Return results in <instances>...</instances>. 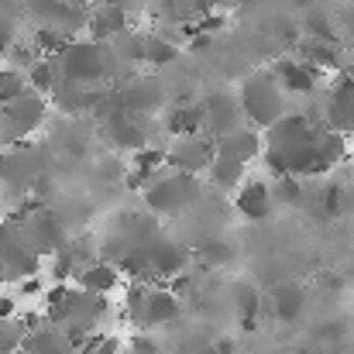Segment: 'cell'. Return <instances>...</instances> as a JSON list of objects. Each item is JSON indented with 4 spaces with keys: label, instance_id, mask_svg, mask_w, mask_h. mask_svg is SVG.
Segmentation results:
<instances>
[{
    "label": "cell",
    "instance_id": "obj_1",
    "mask_svg": "<svg viewBox=\"0 0 354 354\" xmlns=\"http://www.w3.org/2000/svg\"><path fill=\"white\" fill-rule=\"evenodd\" d=\"M282 83L275 80V73H258L244 80V93H241V111L244 118H251L261 127H272L282 120Z\"/></svg>",
    "mask_w": 354,
    "mask_h": 354
},
{
    "label": "cell",
    "instance_id": "obj_2",
    "mask_svg": "<svg viewBox=\"0 0 354 354\" xmlns=\"http://www.w3.org/2000/svg\"><path fill=\"white\" fill-rule=\"evenodd\" d=\"M200 193V179L186 176V172H162L155 183H148L145 200L155 214H179L183 207H189Z\"/></svg>",
    "mask_w": 354,
    "mask_h": 354
},
{
    "label": "cell",
    "instance_id": "obj_3",
    "mask_svg": "<svg viewBox=\"0 0 354 354\" xmlns=\"http://www.w3.org/2000/svg\"><path fill=\"white\" fill-rule=\"evenodd\" d=\"M107 52H104V45L100 41H73V48L62 55V80L66 83H73V86H90V83H97V80H104V73H107Z\"/></svg>",
    "mask_w": 354,
    "mask_h": 354
},
{
    "label": "cell",
    "instance_id": "obj_4",
    "mask_svg": "<svg viewBox=\"0 0 354 354\" xmlns=\"http://www.w3.org/2000/svg\"><path fill=\"white\" fill-rule=\"evenodd\" d=\"M41 120H45V100H41V93H28V97H21V100H14L10 107L0 111V141L14 145V141L28 138Z\"/></svg>",
    "mask_w": 354,
    "mask_h": 354
},
{
    "label": "cell",
    "instance_id": "obj_5",
    "mask_svg": "<svg viewBox=\"0 0 354 354\" xmlns=\"http://www.w3.org/2000/svg\"><path fill=\"white\" fill-rule=\"evenodd\" d=\"M217 158V141L214 138H179L176 148L169 151V165L172 172H186V176H196L200 169H210Z\"/></svg>",
    "mask_w": 354,
    "mask_h": 354
},
{
    "label": "cell",
    "instance_id": "obj_6",
    "mask_svg": "<svg viewBox=\"0 0 354 354\" xmlns=\"http://www.w3.org/2000/svg\"><path fill=\"white\" fill-rule=\"evenodd\" d=\"M21 231H24V241L35 248V254H41V251H62L66 248V234H62V224L52 217V214H31L24 224H17Z\"/></svg>",
    "mask_w": 354,
    "mask_h": 354
},
{
    "label": "cell",
    "instance_id": "obj_7",
    "mask_svg": "<svg viewBox=\"0 0 354 354\" xmlns=\"http://www.w3.org/2000/svg\"><path fill=\"white\" fill-rule=\"evenodd\" d=\"M272 203H275V193H272L268 183H261V179H244V183L237 186L234 207L241 217H248V221H265V217L272 214Z\"/></svg>",
    "mask_w": 354,
    "mask_h": 354
},
{
    "label": "cell",
    "instance_id": "obj_8",
    "mask_svg": "<svg viewBox=\"0 0 354 354\" xmlns=\"http://www.w3.org/2000/svg\"><path fill=\"white\" fill-rule=\"evenodd\" d=\"M148 258H151V275L155 279H165V282L176 279V275H183L186 265H189L186 248L176 244V241H165V237H158V241L148 244Z\"/></svg>",
    "mask_w": 354,
    "mask_h": 354
},
{
    "label": "cell",
    "instance_id": "obj_9",
    "mask_svg": "<svg viewBox=\"0 0 354 354\" xmlns=\"http://www.w3.org/2000/svg\"><path fill=\"white\" fill-rule=\"evenodd\" d=\"M76 282L90 296H111V292H118L124 286V275H120V268L114 261H90V265L80 268Z\"/></svg>",
    "mask_w": 354,
    "mask_h": 354
},
{
    "label": "cell",
    "instance_id": "obj_10",
    "mask_svg": "<svg viewBox=\"0 0 354 354\" xmlns=\"http://www.w3.org/2000/svg\"><path fill=\"white\" fill-rule=\"evenodd\" d=\"M179 310H183V299L169 286H155V289H148L141 327H165V324H172L179 317Z\"/></svg>",
    "mask_w": 354,
    "mask_h": 354
},
{
    "label": "cell",
    "instance_id": "obj_11",
    "mask_svg": "<svg viewBox=\"0 0 354 354\" xmlns=\"http://www.w3.org/2000/svg\"><path fill=\"white\" fill-rule=\"evenodd\" d=\"M203 107H207V127L217 134V141L227 138V134H234V131H241L237 120H241L244 111H241V104L231 100L227 93H214V97H207Z\"/></svg>",
    "mask_w": 354,
    "mask_h": 354
},
{
    "label": "cell",
    "instance_id": "obj_12",
    "mask_svg": "<svg viewBox=\"0 0 354 354\" xmlns=\"http://www.w3.org/2000/svg\"><path fill=\"white\" fill-rule=\"evenodd\" d=\"M217 155L221 158H231L237 165H251L258 155H261V138L254 134V131H234V134H227V138H221L217 141Z\"/></svg>",
    "mask_w": 354,
    "mask_h": 354
},
{
    "label": "cell",
    "instance_id": "obj_13",
    "mask_svg": "<svg viewBox=\"0 0 354 354\" xmlns=\"http://www.w3.org/2000/svg\"><path fill=\"white\" fill-rule=\"evenodd\" d=\"M104 131H107V138L120 145V148H131V151H141V148H148V138H145V131L138 127V120L134 114H127V111H118V114H111L107 124H104Z\"/></svg>",
    "mask_w": 354,
    "mask_h": 354
},
{
    "label": "cell",
    "instance_id": "obj_14",
    "mask_svg": "<svg viewBox=\"0 0 354 354\" xmlns=\"http://www.w3.org/2000/svg\"><path fill=\"white\" fill-rule=\"evenodd\" d=\"M207 127V107L200 104H179L169 118H165V131L176 138H196Z\"/></svg>",
    "mask_w": 354,
    "mask_h": 354
},
{
    "label": "cell",
    "instance_id": "obj_15",
    "mask_svg": "<svg viewBox=\"0 0 354 354\" xmlns=\"http://www.w3.org/2000/svg\"><path fill=\"white\" fill-rule=\"evenodd\" d=\"M120 104L127 114H148V111H158L162 104V90L155 80H134L124 93H120Z\"/></svg>",
    "mask_w": 354,
    "mask_h": 354
},
{
    "label": "cell",
    "instance_id": "obj_16",
    "mask_svg": "<svg viewBox=\"0 0 354 354\" xmlns=\"http://www.w3.org/2000/svg\"><path fill=\"white\" fill-rule=\"evenodd\" d=\"M327 118L334 127L341 131H351L354 127V76H344L334 93H330V104H327Z\"/></svg>",
    "mask_w": 354,
    "mask_h": 354
},
{
    "label": "cell",
    "instance_id": "obj_17",
    "mask_svg": "<svg viewBox=\"0 0 354 354\" xmlns=\"http://www.w3.org/2000/svg\"><path fill=\"white\" fill-rule=\"evenodd\" d=\"M272 306H275V317H279L282 324H292V320H299V313L306 310V289L296 286V282H282V286H275V292H272Z\"/></svg>",
    "mask_w": 354,
    "mask_h": 354
},
{
    "label": "cell",
    "instance_id": "obj_18",
    "mask_svg": "<svg viewBox=\"0 0 354 354\" xmlns=\"http://www.w3.org/2000/svg\"><path fill=\"white\" fill-rule=\"evenodd\" d=\"M272 73L282 83V90H292V93H313V86H317V69L313 66H303V62L282 59Z\"/></svg>",
    "mask_w": 354,
    "mask_h": 354
},
{
    "label": "cell",
    "instance_id": "obj_19",
    "mask_svg": "<svg viewBox=\"0 0 354 354\" xmlns=\"http://www.w3.org/2000/svg\"><path fill=\"white\" fill-rule=\"evenodd\" d=\"M90 35L93 41H104L111 35H127V10H120L118 3L97 7V14L90 17Z\"/></svg>",
    "mask_w": 354,
    "mask_h": 354
},
{
    "label": "cell",
    "instance_id": "obj_20",
    "mask_svg": "<svg viewBox=\"0 0 354 354\" xmlns=\"http://www.w3.org/2000/svg\"><path fill=\"white\" fill-rule=\"evenodd\" d=\"M28 348L35 354H76L69 334H66L62 327H45V330L28 334Z\"/></svg>",
    "mask_w": 354,
    "mask_h": 354
},
{
    "label": "cell",
    "instance_id": "obj_21",
    "mask_svg": "<svg viewBox=\"0 0 354 354\" xmlns=\"http://www.w3.org/2000/svg\"><path fill=\"white\" fill-rule=\"evenodd\" d=\"M35 48L41 59H55V55H66L73 48V38L62 28H41V31H35Z\"/></svg>",
    "mask_w": 354,
    "mask_h": 354
},
{
    "label": "cell",
    "instance_id": "obj_22",
    "mask_svg": "<svg viewBox=\"0 0 354 354\" xmlns=\"http://www.w3.org/2000/svg\"><path fill=\"white\" fill-rule=\"evenodd\" d=\"M59 80H62V69L52 62V59H38L31 69H28V86L35 93H55L59 90Z\"/></svg>",
    "mask_w": 354,
    "mask_h": 354
},
{
    "label": "cell",
    "instance_id": "obj_23",
    "mask_svg": "<svg viewBox=\"0 0 354 354\" xmlns=\"http://www.w3.org/2000/svg\"><path fill=\"white\" fill-rule=\"evenodd\" d=\"M28 93H31V86H28V76L21 69H0V111Z\"/></svg>",
    "mask_w": 354,
    "mask_h": 354
},
{
    "label": "cell",
    "instance_id": "obj_24",
    "mask_svg": "<svg viewBox=\"0 0 354 354\" xmlns=\"http://www.w3.org/2000/svg\"><path fill=\"white\" fill-rule=\"evenodd\" d=\"M244 169L248 165H237V162H231V158H214V165L207 169L210 172V179H214V186H221V189H234V186H241L244 183Z\"/></svg>",
    "mask_w": 354,
    "mask_h": 354
},
{
    "label": "cell",
    "instance_id": "obj_25",
    "mask_svg": "<svg viewBox=\"0 0 354 354\" xmlns=\"http://www.w3.org/2000/svg\"><path fill=\"white\" fill-rule=\"evenodd\" d=\"M28 344V330L21 320H3L0 324V354H17Z\"/></svg>",
    "mask_w": 354,
    "mask_h": 354
},
{
    "label": "cell",
    "instance_id": "obj_26",
    "mask_svg": "<svg viewBox=\"0 0 354 354\" xmlns=\"http://www.w3.org/2000/svg\"><path fill=\"white\" fill-rule=\"evenodd\" d=\"M176 55H179V48L172 41H162L158 35H148V41H145V62L169 66V62H176Z\"/></svg>",
    "mask_w": 354,
    "mask_h": 354
},
{
    "label": "cell",
    "instance_id": "obj_27",
    "mask_svg": "<svg viewBox=\"0 0 354 354\" xmlns=\"http://www.w3.org/2000/svg\"><path fill=\"white\" fill-rule=\"evenodd\" d=\"M303 52H306V59H310L313 66H324V69H334V66H337V48H334L330 41L310 38V41L303 45Z\"/></svg>",
    "mask_w": 354,
    "mask_h": 354
},
{
    "label": "cell",
    "instance_id": "obj_28",
    "mask_svg": "<svg viewBox=\"0 0 354 354\" xmlns=\"http://www.w3.org/2000/svg\"><path fill=\"white\" fill-rule=\"evenodd\" d=\"M234 303H237V310H241V317H244V320H254V317H258L261 299H258V292H254V286H251V282H237L234 286Z\"/></svg>",
    "mask_w": 354,
    "mask_h": 354
},
{
    "label": "cell",
    "instance_id": "obj_29",
    "mask_svg": "<svg viewBox=\"0 0 354 354\" xmlns=\"http://www.w3.org/2000/svg\"><path fill=\"white\" fill-rule=\"evenodd\" d=\"M272 193H275L282 203H296V200H299V183H296V176H286V179H279Z\"/></svg>",
    "mask_w": 354,
    "mask_h": 354
},
{
    "label": "cell",
    "instance_id": "obj_30",
    "mask_svg": "<svg viewBox=\"0 0 354 354\" xmlns=\"http://www.w3.org/2000/svg\"><path fill=\"white\" fill-rule=\"evenodd\" d=\"M341 210H344V189L341 186H330L327 196H324V214L327 217H337Z\"/></svg>",
    "mask_w": 354,
    "mask_h": 354
},
{
    "label": "cell",
    "instance_id": "obj_31",
    "mask_svg": "<svg viewBox=\"0 0 354 354\" xmlns=\"http://www.w3.org/2000/svg\"><path fill=\"white\" fill-rule=\"evenodd\" d=\"M203 254H207V261H214V265H224V261H231V244H221V241H210V244H203Z\"/></svg>",
    "mask_w": 354,
    "mask_h": 354
},
{
    "label": "cell",
    "instance_id": "obj_32",
    "mask_svg": "<svg viewBox=\"0 0 354 354\" xmlns=\"http://www.w3.org/2000/svg\"><path fill=\"white\" fill-rule=\"evenodd\" d=\"M41 292H45V282H41L38 275L21 279V286H17V296H21V299H31V296H41Z\"/></svg>",
    "mask_w": 354,
    "mask_h": 354
},
{
    "label": "cell",
    "instance_id": "obj_33",
    "mask_svg": "<svg viewBox=\"0 0 354 354\" xmlns=\"http://www.w3.org/2000/svg\"><path fill=\"white\" fill-rule=\"evenodd\" d=\"M165 286H169V289H172L176 296H183V292H189V275L183 272V275H176V279H169Z\"/></svg>",
    "mask_w": 354,
    "mask_h": 354
},
{
    "label": "cell",
    "instance_id": "obj_34",
    "mask_svg": "<svg viewBox=\"0 0 354 354\" xmlns=\"http://www.w3.org/2000/svg\"><path fill=\"white\" fill-rule=\"evenodd\" d=\"M104 341H107V334H93V337H90V341H86V344H83V348H80L76 354H97Z\"/></svg>",
    "mask_w": 354,
    "mask_h": 354
},
{
    "label": "cell",
    "instance_id": "obj_35",
    "mask_svg": "<svg viewBox=\"0 0 354 354\" xmlns=\"http://www.w3.org/2000/svg\"><path fill=\"white\" fill-rule=\"evenodd\" d=\"M97 354H120V337H111V334H107V341L100 344Z\"/></svg>",
    "mask_w": 354,
    "mask_h": 354
},
{
    "label": "cell",
    "instance_id": "obj_36",
    "mask_svg": "<svg viewBox=\"0 0 354 354\" xmlns=\"http://www.w3.org/2000/svg\"><path fill=\"white\" fill-rule=\"evenodd\" d=\"M214 354H234V341H217V344H214Z\"/></svg>",
    "mask_w": 354,
    "mask_h": 354
},
{
    "label": "cell",
    "instance_id": "obj_37",
    "mask_svg": "<svg viewBox=\"0 0 354 354\" xmlns=\"http://www.w3.org/2000/svg\"><path fill=\"white\" fill-rule=\"evenodd\" d=\"M0 179H3V165H0Z\"/></svg>",
    "mask_w": 354,
    "mask_h": 354
},
{
    "label": "cell",
    "instance_id": "obj_38",
    "mask_svg": "<svg viewBox=\"0 0 354 354\" xmlns=\"http://www.w3.org/2000/svg\"><path fill=\"white\" fill-rule=\"evenodd\" d=\"M0 210H3V196H0Z\"/></svg>",
    "mask_w": 354,
    "mask_h": 354
},
{
    "label": "cell",
    "instance_id": "obj_39",
    "mask_svg": "<svg viewBox=\"0 0 354 354\" xmlns=\"http://www.w3.org/2000/svg\"><path fill=\"white\" fill-rule=\"evenodd\" d=\"M0 324H3V317H0Z\"/></svg>",
    "mask_w": 354,
    "mask_h": 354
}]
</instances>
